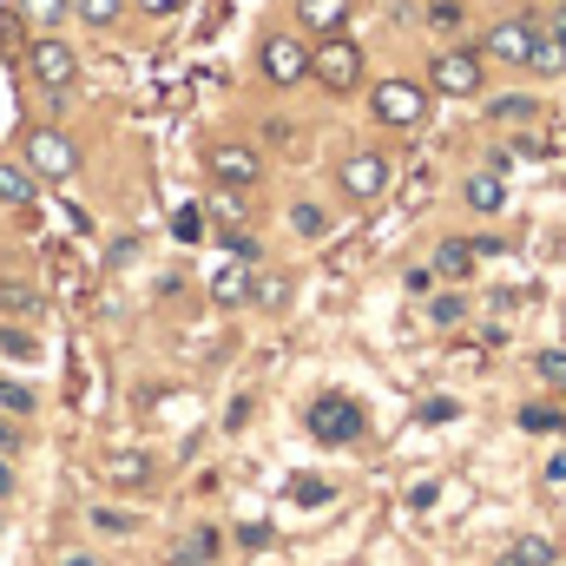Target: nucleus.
<instances>
[{"label": "nucleus", "instance_id": "1", "mask_svg": "<svg viewBox=\"0 0 566 566\" xmlns=\"http://www.w3.org/2000/svg\"><path fill=\"white\" fill-rule=\"evenodd\" d=\"M303 428H310V441H323V448H356V441L369 434V409H363L356 396H343V389H323V396L303 402Z\"/></svg>", "mask_w": 566, "mask_h": 566}, {"label": "nucleus", "instance_id": "2", "mask_svg": "<svg viewBox=\"0 0 566 566\" xmlns=\"http://www.w3.org/2000/svg\"><path fill=\"white\" fill-rule=\"evenodd\" d=\"M27 80L60 106V99L80 86V53H73V40H60V33H33V40H27Z\"/></svg>", "mask_w": 566, "mask_h": 566}, {"label": "nucleus", "instance_id": "3", "mask_svg": "<svg viewBox=\"0 0 566 566\" xmlns=\"http://www.w3.org/2000/svg\"><path fill=\"white\" fill-rule=\"evenodd\" d=\"M310 80H316L329 99L363 93V46H356L349 33H323V40H310Z\"/></svg>", "mask_w": 566, "mask_h": 566}, {"label": "nucleus", "instance_id": "4", "mask_svg": "<svg viewBox=\"0 0 566 566\" xmlns=\"http://www.w3.org/2000/svg\"><path fill=\"white\" fill-rule=\"evenodd\" d=\"M428 80H409V73H389V80H376L369 86V113H376V126H396V133H416L428 119Z\"/></svg>", "mask_w": 566, "mask_h": 566}, {"label": "nucleus", "instance_id": "5", "mask_svg": "<svg viewBox=\"0 0 566 566\" xmlns=\"http://www.w3.org/2000/svg\"><path fill=\"white\" fill-rule=\"evenodd\" d=\"M428 93H441V99H481V93H488V60H481V46H441V53L428 60Z\"/></svg>", "mask_w": 566, "mask_h": 566}, {"label": "nucleus", "instance_id": "6", "mask_svg": "<svg viewBox=\"0 0 566 566\" xmlns=\"http://www.w3.org/2000/svg\"><path fill=\"white\" fill-rule=\"evenodd\" d=\"M258 73H264V86H303L310 80V40L296 33V27H271V33H258Z\"/></svg>", "mask_w": 566, "mask_h": 566}, {"label": "nucleus", "instance_id": "7", "mask_svg": "<svg viewBox=\"0 0 566 566\" xmlns=\"http://www.w3.org/2000/svg\"><path fill=\"white\" fill-rule=\"evenodd\" d=\"M205 178L231 185V191H258L264 185V151L251 139H211L205 145Z\"/></svg>", "mask_w": 566, "mask_h": 566}, {"label": "nucleus", "instance_id": "8", "mask_svg": "<svg viewBox=\"0 0 566 566\" xmlns=\"http://www.w3.org/2000/svg\"><path fill=\"white\" fill-rule=\"evenodd\" d=\"M534 40H541V20L507 13V20H494L474 46H481V60H488V66H527V60H534Z\"/></svg>", "mask_w": 566, "mask_h": 566}, {"label": "nucleus", "instance_id": "9", "mask_svg": "<svg viewBox=\"0 0 566 566\" xmlns=\"http://www.w3.org/2000/svg\"><path fill=\"white\" fill-rule=\"evenodd\" d=\"M336 191H343V205H376L382 191H389V158L382 151H343L336 158Z\"/></svg>", "mask_w": 566, "mask_h": 566}, {"label": "nucleus", "instance_id": "10", "mask_svg": "<svg viewBox=\"0 0 566 566\" xmlns=\"http://www.w3.org/2000/svg\"><path fill=\"white\" fill-rule=\"evenodd\" d=\"M20 151H27V171L33 178H73L80 171V145H73V133H60V126H33L20 139Z\"/></svg>", "mask_w": 566, "mask_h": 566}, {"label": "nucleus", "instance_id": "11", "mask_svg": "<svg viewBox=\"0 0 566 566\" xmlns=\"http://www.w3.org/2000/svg\"><path fill=\"white\" fill-rule=\"evenodd\" d=\"M290 20H296V33H349V20H356V0H296L290 7Z\"/></svg>", "mask_w": 566, "mask_h": 566}, {"label": "nucleus", "instance_id": "12", "mask_svg": "<svg viewBox=\"0 0 566 566\" xmlns=\"http://www.w3.org/2000/svg\"><path fill=\"white\" fill-rule=\"evenodd\" d=\"M218 554H224V527L205 521V527H185V534L165 547V566H211Z\"/></svg>", "mask_w": 566, "mask_h": 566}, {"label": "nucleus", "instance_id": "13", "mask_svg": "<svg viewBox=\"0 0 566 566\" xmlns=\"http://www.w3.org/2000/svg\"><path fill=\"white\" fill-rule=\"evenodd\" d=\"M461 205L481 211V218H501V211H507V178H501L494 165H488V171H468V178H461Z\"/></svg>", "mask_w": 566, "mask_h": 566}, {"label": "nucleus", "instance_id": "14", "mask_svg": "<svg viewBox=\"0 0 566 566\" xmlns=\"http://www.w3.org/2000/svg\"><path fill=\"white\" fill-rule=\"evenodd\" d=\"M211 303H218V310H244V303H258V264H224V271L211 277Z\"/></svg>", "mask_w": 566, "mask_h": 566}, {"label": "nucleus", "instance_id": "15", "mask_svg": "<svg viewBox=\"0 0 566 566\" xmlns=\"http://www.w3.org/2000/svg\"><path fill=\"white\" fill-rule=\"evenodd\" d=\"M428 264H434V277L441 283H468L474 277V264H481V251H474V238H441Z\"/></svg>", "mask_w": 566, "mask_h": 566}, {"label": "nucleus", "instance_id": "16", "mask_svg": "<svg viewBox=\"0 0 566 566\" xmlns=\"http://www.w3.org/2000/svg\"><path fill=\"white\" fill-rule=\"evenodd\" d=\"M40 310H46L40 283H27V277H0V316H7V323H40Z\"/></svg>", "mask_w": 566, "mask_h": 566}, {"label": "nucleus", "instance_id": "17", "mask_svg": "<svg viewBox=\"0 0 566 566\" xmlns=\"http://www.w3.org/2000/svg\"><path fill=\"white\" fill-rule=\"evenodd\" d=\"M99 474H106L113 488H145L158 468H151V454H139V448H113V454L99 461Z\"/></svg>", "mask_w": 566, "mask_h": 566}, {"label": "nucleus", "instance_id": "18", "mask_svg": "<svg viewBox=\"0 0 566 566\" xmlns=\"http://www.w3.org/2000/svg\"><path fill=\"white\" fill-rule=\"evenodd\" d=\"M40 191V178L27 171V158H0V211H27Z\"/></svg>", "mask_w": 566, "mask_h": 566}, {"label": "nucleus", "instance_id": "19", "mask_svg": "<svg viewBox=\"0 0 566 566\" xmlns=\"http://www.w3.org/2000/svg\"><path fill=\"white\" fill-rule=\"evenodd\" d=\"M290 231H296L303 244H323V238L336 231V211L316 205V198H296V205H290Z\"/></svg>", "mask_w": 566, "mask_h": 566}, {"label": "nucleus", "instance_id": "20", "mask_svg": "<svg viewBox=\"0 0 566 566\" xmlns=\"http://www.w3.org/2000/svg\"><path fill=\"white\" fill-rule=\"evenodd\" d=\"M40 356H46V349H40L33 323H7V316H0V363H20V369H27V363H40Z\"/></svg>", "mask_w": 566, "mask_h": 566}, {"label": "nucleus", "instance_id": "21", "mask_svg": "<svg viewBox=\"0 0 566 566\" xmlns=\"http://www.w3.org/2000/svg\"><path fill=\"white\" fill-rule=\"evenodd\" d=\"M428 323H434V329H454V323H468V283L428 290Z\"/></svg>", "mask_w": 566, "mask_h": 566}, {"label": "nucleus", "instance_id": "22", "mask_svg": "<svg viewBox=\"0 0 566 566\" xmlns=\"http://www.w3.org/2000/svg\"><path fill=\"white\" fill-rule=\"evenodd\" d=\"M488 119L494 126H534L541 119V99L534 93H501V99H488Z\"/></svg>", "mask_w": 566, "mask_h": 566}, {"label": "nucleus", "instance_id": "23", "mask_svg": "<svg viewBox=\"0 0 566 566\" xmlns=\"http://www.w3.org/2000/svg\"><path fill=\"white\" fill-rule=\"evenodd\" d=\"M86 527L106 534V541H133L139 534V514H126V507H86Z\"/></svg>", "mask_w": 566, "mask_h": 566}, {"label": "nucleus", "instance_id": "24", "mask_svg": "<svg viewBox=\"0 0 566 566\" xmlns=\"http://www.w3.org/2000/svg\"><path fill=\"white\" fill-rule=\"evenodd\" d=\"M73 20H86L93 33H113L126 20V0H73Z\"/></svg>", "mask_w": 566, "mask_h": 566}, {"label": "nucleus", "instance_id": "25", "mask_svg": "<svg viewBox=\"0 0 566 566\" xmlns=\"http://www.w3.org/2000/svg\"><path fill=\"white\" fill-rule=\"evenodd\" d=\"M0 409H7V416H20V422H33V416H40V389H27V382L0 376Z\"/></svg>", "mask_w": 566, "mask_h": 566}, {"label": "nucleus", "instance_id": "26", "mask_svg": "<svg viewBox=\"0 0 566 566\" xmlns=\"http://www.w3.org/2000/svg\"><path fill=\"white\" fill-rule=\"evenodd\" d=\"M494 566H554V541H541V534H527V541H514L507 554Z\"/></svg>", "mask_w": 566, "mask_h": 566}, {"label": "nucleus", "instance_id": "27", "mask_svg": "<svg viewBox=\"0 0 566 566\" xmlns=\"http://www.w3.org/2000/svg\"><path fill=\"white\" fill-rule=\"evenodd\" d=\"M290 501H296V507H329L336 488H329L323 474H290Z\"/></svg>", "mask_w": 566, "mask_h": 566}, {"label": "nucleus", "instance_id": "28", "mask_svg": "<svg viewBox=\"0 0 566 566\" xmlns=\"http://www.w3.org/2000/svg\"><path fill=\"white\" fill-rule=\"evenodd\" d=\"M527 73H566V40H554V33L541 27V40H534V60H527Z\"/></svg>", "mask_w": 566, "mask_h": 566}, {"label": "nucleus", "instance_id": "29", "mask_svg": "<svg viewBox=\"0 0 566 566\" xmlns=\"http://www.w3.org/2000/svg\"><path fill=\"white\" fill-rule=\"evenodd\" d=\"M205 218H224V231H231V224H244V191H231V185H218V191L205 198Z\"/></svg>", "mask_w": 566, "mask_h": 566}, {"label": "nucleus", "instance_id": "30", "mask_svg": "<svg viewBox=\"0 0 566 566\" xmlns=\"http://www.w3.org/2000/svg\"><path fill=\"white\" fill-rule=\"evenodd\" d=\"M20 7L40 33H60V20H73V0H20Z\"/></svg>", "mask_w": 566, "mask_h": 566}, {"label": "nucleus", "instance_id": "31", "mask_svg": "<svg viewBox=\"0 0 566 566\" xmlns=\"http://www.w3.org/2000/svg\"><path fill=\"white\" fill-rule=\"evenodd\" d=\"M534 376H541V389L566 396V349H534Z\"/></svg>", "mask_w": 566, "mask_h": 566}, {"label": "nucleus", "instance_id": "32", "mask_svg": "<svg viewBox=\"0 0 566 566\" xmlns=\"http://www.w3.org/2000/svg\"><path fill=\"white\" fill-rule=\"evenodd\" d=\"M422 20L434 27V33H461V27H468V7H461V0H428Z\"/></svg>", "mask_w": 566, "mask_h": 566}, {"label": "nucleus", "instance_id": "33", "mask_svg": "<svg viewBox=\"0 0 566 566\" xmlns=\"http://www.w3.org/2000/svg\"><path fill=\"white\" fill-rule=\"evenodd\" d=\"M27 441H33V434H27V422L0 409V454H7V461H20V454H27Z\"/></svg>", "mask_w": 566, "mask_h": 566}, {"label": "nucleus", "instance_id": "34", "mask_svg": "<svg viewBox=\"0 0 566 566\" xmlns=\"http://www.w3.org/2000/svg\"><path fill=\"white\" fill-rule=\"evenodd\" d=\"M224 251H231L238 264H264V244H258L244 224H231V231H224Z\"/></svg>", "mask_w": 566, "mask_h": 566}, {"label": "nucleus", "instance_id": "35", "mask_svg": "<svg viewBox=\"0 0 566 566\" xmlns=\"http://www.w3.org/2000/svg\"><path fill=\"white\" fill-rule=\"evenodd\" d=\"M171 231H178V244H198V238H205V205H185V211L171 218Z\"/></svg>", "mask_w": 566, "mask_h": 566}, {"label": "nucleus", "instance_id": "36", "mask_svg": "<svg viewBox=\"0 0 566 566\" xmlns=\"http://www.w3.org/2000/svg\"><path fill=\"white\" fill-rule=\"evenodd\" d=\"M521 428H534V434H554V428H560V409L534 402V409H521Z\"/></svg>", "mask_w": 566, "mask_h": 566}, {"label": "nucleus", "instance_id": "37", "mask_svg": "<svg viewBox=\"0 0 566 566\" xmlns=\"http://www.w3.org/2000/svg\"><path fill=\"white\" fill-rule=\"evenodd\" d=\"M126 7H133L139 20H171V13H178L185 0H126Z\"/></svg>", "mask_w": 566, "mask_h": 566}, {"label": "nucleus", "instance_id": "38", "mask_svg": "<svg viewBox=\"0 0 566 566\" xmlns=\"http://www.w3.org/2000/svg\"><path fill=\"white\" fill-rule=\"evenodd\" d=\"M402 283H409V296H428V290H434L441 277H434V264H416V271H409Z\"/></svg>", "mask_w": 566, "mask_h": 566}, {"label": "nucleus", "instance_id": "39", "mask_svg": "<svg viewBox=\"0 0 566 566\" xmlns=\"http://www.w3.org/2000/svg\"><path fill=\"white\" fill-rule=\"evenodd\" d=\"M238 547H251V554H258V547H271V527H264V521H251V527H238Z\"/></svg>", "mask_w": 566, "mask_h": 566}, {"label": "nucleus", "instance_id": "40", "mask_svg": "<svg viewBox=\"0 0 566 566\" xmlns=\"http://www.w3.org/2000/svg\"><path fill=\"white\" fill-rule=\"evenodd\" d=\"M13 494H20V468H13V461H7V454H0V507H7V501H13Z\"/></svg>", "mask_w": 566, "mask_h": 566}, {"label": "nucleus", "instance_id": "41", "mask_svg": "<svg viewBox=\"0 0 566 566\" xmlns=\"http://www.w3.org/2000/svg\"><path fill=\"white\" fill-rule=\"evenodd\" d=\"M422 422H454V402H448V396H434V402L422 409Z\"/></svg>", "mask_w": 566, "mask_h": 566}, {"label": "nucleus", "instance_id": "42", "mask_svg": "<svg viewBox=\"0 0 566 566\" xmlns=\"http://www.w3.org/2000/svg\"><path fill=\"white\" fill-rule=\"evenodd\" d=\"M244 422H251V396H238V402L224 409V428H244Z\"/></svg>", "mask_w": 566, "mask_h": 566}, {"label": "nucleus", "instance_id": "43", "mask_svg": "<svg viewBox=\"0 0 566 566\" xmlns=\"http://www.w3.org/2000/svg\"><path fill=\"white\" fill-rule=\"evenodd\" d=\"M60 566H106V560H99L93 547H73V554H66V560H60Z\"/></svg>", "mask_w": 566, "mask_h": 566}, {"label": "nucleus", "instance_id": "44", "mask_svg": "<svg viewBox=\"0 0 566 566\" xmlns=\"http://www.w3.org/2000/svg\"><path fill=\"white\" fill-rule=\"evenodd\" d=\"M547 481H566V454H554V461H547Z\"/></svg>", "mask_w": 566, "mask_h": 566}, {"label": "nucleus", "instance_id": "45", "mask_svg": "<svg viewBox=\"0 0 566 566\" xmlns=\"http://www.w3.org/2000/svg\"><path fill=\"white\" fill-rule=\"evenodd\" d=\"M547 33H554V40H566V7L554 13V20H547Z\"/></svg>", "mask_w": 566, "mask_h": 566}, {"label": "nucleus", "instance_id": "46", "mask_svg": "<svg viewBox=\"0 0 566 566\" xmlns=\"http://www.w3.org/2000/svg\"><path fill=\"white\" fill-rule=\"evenodd\" d=\"M0 534H7V514H0Z\"/></svg>", "mask_w": 566, "mask_h": 566}, {"label": "nucleus", "instance_id": "47", "mask_svg": "<svg viewBox=\"0 0 566 566\" xmlns=\"http://www.w3.org/2000/svg\"><path fill=\"white\" fill-rule=\"evenodd\" d=\"M560 323H566V310H560Z\"/></svg>", "mask_w": 566, "mask_h": 566}, {"label": "nucleus", "instance_id": "48", "mask_svg": "<svg viewBox=\"0 0 566 566\" xmlns=\"http://www.w3.org/2000/svg\"><path fill=\"white\" fill-rule=\"evenodd\" d=\"M560 7H566V0H560Z\"/></svg>", "mask_w": 566, "mask_h": 566}]
</instances>
